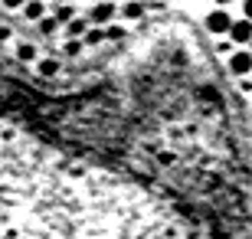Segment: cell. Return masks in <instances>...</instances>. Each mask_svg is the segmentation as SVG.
I'll return each mask as SVG.
<instances>
[{
    "label": "cell",
    "mask_w": 252,
    "mask_h": 239,
    "mask_svg": "<svg viewBox=\"0 0 252 239\" xmlns=\"http://www.w3.org/2000/svg\"><path fill=\"white\" fill-rule=\"evenodd\" d=\"M0 239H200L170 210L0 118Z\"/></svg>",
    "instance_id": "obj_1"
},
{
    "label": "cell",
    "mask_w": 252,
    "mask_h": 239,
    "mask_svg": "<svg viewBox=\"0 0 252 239\" xmlns=\"http://www.w3.org/2000/svg\"><path fill=\"white\" fill-rule=\"evenodd\" d=\"M229 27H233V17H229L226 10H216V13L206 17V30H210V33H229Z\"/></svg>",
    "instance_id": "obj_2"
},
{
    "label": "cell",
    "mask_w": 252,
    "mask_h": 239,
    "mask_svg": "<svg viewBox=\"0 0 252 239\" xmlns=\"http://www.w3.org/2000/svg\"><path fill=\"white\" fill-rule=\"evenodd\" d=\"M229 36H233V43H252V20H233Z\"/></svg>",
    "instance_id": "obj_3"
},
{
    "label": "cell",
    "mask_w": 252,
    "mask_h": 239,
    "mask_svg": "<svg viewBox=\"0 0 252 239\" xmlns=\"http://www.w3.org/2000/svg\"><path fill=\"white\" fill-rule=\"evenodd\" d=\"M229 69H233L236 75H246V72H252V53H246V49L233 53V56H229Z\"/></svg>",
    "instance_id": "obj_4"
},
{
    "label": "cell",
    "mask_w": 252,
    "mask_h": 239,
    "mask_svg": "<svg viewBox=\"0 0 252 239\" xmlns=\"http://www.w3.org/2000/svg\"><path fill=\"white\" fill-rule=\"evenodd\" d=\"M112 17H115V3H112V0H102V3H95V10H92V23H108Z\"/></svg>",
    "instance_id": "obj_5"
},
{
    "label": "cell",
    "mask_w": 252,
    "mask_h": 239,
    "mask_svg": "<svg viewBox=\"0 0 252 239\" xmlns=\"http://www.w3.org/2000/svg\"><path fill=\"white\" fill-rule=\"evenodd\" d=\"M65 33H69L72 39H79L82 33H89V23H85L82 17H72V20H69V27H65Z\"/></svg>",
    "instance_id": "obj_6"
},
{
    "label": "cell",
    "mask_w": 252,
    "mask_h": 239,
    "mask_svg": "<svg viewBox=\"0 0 252 239\" xmlns=\"http://www.w3.org/2000/svg\"><path fill=\"white\" fill-rule=\"evenodd\" d=\"M23 10H27L30 20H43L46 13H43V0H30V3H23Z\"/></svg>",
    "instance_id": "obj_7"
},
{
    "label": "cell",
    "mask_w": 252,
    "mask_h": 239,
    "mask_svg": "<svg viewBox=\"0 0 252 239\" xmlns=\"http://www.w3.org/2000/svg\"><path fill=\"white\" fill-rule=\"evenodd\" d=\"M56 30H59V20L56 17H43V20H39V33H43V36H53Z\"/></svg>",
    "instance_id": "obj_8"
},
{
    "label": "cell",
    "mask_w": 252,
    "mask_h": 239,
    "mask_svg": "<svg viewBox=\"0 0 252 239\" xmlns=\"http://www.w3.org/2000/svg\"><path fill=\"white\" fill-rule=\"evenodd\" d=\"M53 17H56L59 23H69L75 13H72V7H69V3H56V13H53Z\"/></svg>",
    "instance_id": "obj_9"
},
{
    "label": "cell",
    "mask_w": 252,
    "mask_h": 239,
    "mask_svg": "<svg viewBox=\"0 0 252 239\" xmlns=\"http://www.w3.org/2000/svg\"><path fill=\"white\" fill-rule=\"evenodd\" d=\"M141 13H144V7H141L138 0H131V3H125V17H128V20H138Z\"/></svg>",
    "instance_id": "obj_10"
},
{
    "label": "cell",
    "mask_w": 252,
    "mask_h": 239,
    "mask_svg": "<svg viewBox=\"0 0 252 239\" xmlns=\"http://www.w3.org/2000/svg\"><path fill=\"white\" fill-rule=\"evenodd\" d=\"M17 56H20V63H30V59L36 56V49L30 46V43H23V46H17Z\"/></svg>",
    "instance_id": "obj_11"
},
{
    "label": "cell",
    "mask_w": 252,
    "mask_h": 239,
    "mask_svg": "<svg viewBox=\"0 0 252 239\" xmlns=\"http://www.w3.org/2000/svg\"><path fill=\"white\" fill-rule=\"evenodd\" d=\"M79 49H82V46H79V39H69V43H65V56H75Z\"/></svg>",
    "instance_id": "obj_12"
},
{
    "label": "cell",
    "mask_w": 252,
    "mask_h": 239,
    "mask_svg": "<svg viewBox=\"0 0 252 239\" xmlns=\"http://www.w3.org/2000/svg\"><path fill=\"white\" fill-rule=\"evenodd\" d=\"M56 72V63H43V75H53Z\"/></svg>",
    "instance_id": "obj_13"
},
{
    "label": "cell",
    "mask_w": 252,
    "mask_h": 239,
    "mask_svg": "<svg viewBox=\"0 0 252 239\" xmlns=\"http://www.w3.org/2000/svg\"><path fill=\"white\" fill-rule=\"evenodd\" d=\"M3 3H7L10 10H17V7H23V3H27V0H3Z\"/></svg>",
    "instance_id": "obj_14"
},
{
    "label": "cell",
    "mask_w": 252,
    "mask_h": 239,
    "mask_svg": "<svg viewBox=\"0 0 252 239\" xmlns=\"http://www.w3.org/2000/svg\"><path fill=\"white\" fill-rule=\"evenodd\" d=\"M243 10H246V20H252V0H246V3H243Z\"/></svg>",
    "instance_id": "obj_15"
},
{
    "label": "cell",
    "mask_w": 252,
    "mask_h": 239,
    "mask_svg": "<svg viewBox=\"0 0 252 239\" xmlns=\"http://www.w3.org/2000/svg\"><path fill=\"white\" fill-rule=\"evenodd\" d=\"M213 3H220V7H223V3H229V0H213Z\"/></svg>",
    "instance_id": "obj_16"
},
{
    "label": "cell",
    "mask_w": 252,
    "mask_h": 239,
    "mask_svg": "<svg viewBox=\"0 0 252 239\" xmlns=\"http://www.w3.org/2000/svg\"><path fill=\"white\" fill-rule=\"evenodd\" d=\"M63 3H75V0H63Z\"/></svg>",
    "instance_id": "obj_17"
},
{
    "label": "cell",
    "mask_w": 252,
    "mask_h": 239,
    "mask_svg": "<svg viewBox=\"0 0 252 239\" xmlns=\"http://www.w3.org/2000/svg\"><path fill=\"white\" fill-rule=\"evenodd\" d=\"M95 3H102V0H95Z\"/></svg>",
    "instance_id": "obj_18"
}]
</instances>
